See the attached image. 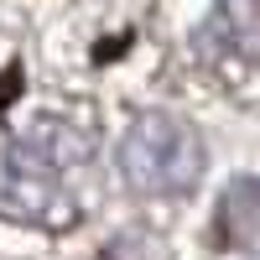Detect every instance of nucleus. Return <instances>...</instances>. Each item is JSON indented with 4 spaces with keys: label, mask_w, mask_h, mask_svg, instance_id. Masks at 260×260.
Instances as JSON below:
<instances>
[{
    "label": "nucleus",
    "mask_w": 260,
    "mask_h": 260,
    "mask_svg": "<svg viewBox=\"0 0 260 260\" xmlns=\"http://www.w3.org/2000/svg\"><path fill=\"white\" fill-rule=\"evenodd\" d=\"M94 141L68 120H31L0 151V213L37 229H68L83 219Z\"/></svg>",
    "instance_id": "1"
},
{
    "label": "nucleus",
    "mask_w": 260,
    "mask_h": 260,
    "mask_svg": "<svg viewBox=\"0 0 260 260\" xmlns=\"http://www.w3.org/2000/svg\"><path fill=\"white\" fill-rule=\"evenodd\" d=\"M120 177L136 192H187L203 177V141L177 115H141L120 141Z\"/></svg>",
    "instance_id": "2"
},
{
    "label": "nucleus",
    "mask_w": 260,
    "mask_h": 260,
    "mask_svg": "<svg viewBox=\"0 0 260 260\" xmlns=\"http://www.w3.org/2000/svg\"><path fill=\"white\" fill-rule=\"evenodd\" d=\"M198 52L224 83L260 78V0H219L198 31Z\"/></svg>",
    "instance_id": "3"
},
{
    "label": "nucleus",
    "mask_w": 260,
    "mask_h": 260,
    "mask_svg": "<svg viewBox=\"0 0 260 260\" xmlns=\"http://www.w3.org/2000/svg\"><path fill=\"white\" fill-rule=\"evenodd\" d=\"M255 234H260V182L250 177V182H234L229 198H224V240L245 245Z\"/></svg>",
    "instance_id": "4"
}]
</instances>
